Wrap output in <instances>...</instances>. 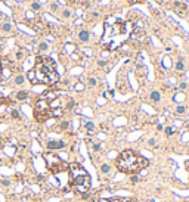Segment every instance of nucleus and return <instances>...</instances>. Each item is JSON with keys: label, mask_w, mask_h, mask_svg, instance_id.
Instances as JSON below:
<instances>
[{"label": "nucleus", "mask_w": 189, "mask_h": 202, "mask_svg": "<svg viewBox=\"0 0 189 202\" xmlns=\"http://www.w3.org/2000/svg\"><path fill=\"white\" fill-rule=\"evenodd\" d=\"M35 75V84H47V86H53L59 81V74L56 71V65L53 62L52 58L49 56H37L35 59V65L33 68Z\"/></svg>", "instance_id": "f257e3e1"}, {"label": "nucleus", "mask_w": 189, "mask_h": 202, "mask_svg": "<svg viewBox=\"0 0 189 202\" xmlns=\"http://www.w3.org/2000/svg\"><path fill=\"white\" fill-rule=\"evenodd\" d=\"M148 165V161L131 149H126L117 158V168L126 174H137L142 168Z\"/></svg>", "instance_id": "f03ea898"}, {"label": "nucleus", "mask_w": 189, "mask_h": 202, "mask_svg": "<svg viewBox=\"0 0 189 202\" xmlns=\"http://www.w3.org/2000/svg\"><path fill=\"white\" fill-rule=\"evenodd\" d=\"M126 25L127 24H124L121 21H115L112 25H106V31L103 34L102 44L109 50H115L117 47H120L126 42V38L129 37L130 33V30L126 28Z\"/></svg>", "instance_id": "7ed1b4c3"}, {"label": "nucleus", "mask_w": 189, "mask_h": 202, "mask_svg": "<svg viewBox=\"0 0 189 202\" xmlns=\"http://www.w3.org/2000/svg\"><path fill=\"white\" fill-rule=\"evenodd\" d=\"M70 171V178H71V186L75 190L77 193L81 195H87V192L90 190V177H89L87 171L83 168V165L72 162L68 167Z\"/></svg>", "instance_id": "20e7f679"}, {"label": "nucleus", "mask_w": 189, "mask_h": 202, "mask_svg": "<svg viewBox=\"0 0 189 202\" xmlns=\"http://www.w3.org/2000/svg\"><path fill=\"white\" fill-rule=\"evenodd\" d=\"M43 158H44V161H46L47 168H49L52 173H55V174H58V173H64L65 170H68V167H70V164L65 162L59 155L52 154V152L44 154L43 155Z\"/></svg>", "instance_id": "39448f33"}, {"label": "nucleus", "mask_w": 189, "mask_h": 202, "mask_svg": "<svg viewBox=\"0 0 189 202\" xmlns=\"http://www.w3.org/2000/svg\"><path fill=\"white\" fill-rule=\"evenodd\" d=\"M34 117L39 123H44L52 117L50 114V106H49V100H46L44 97L43 99H39L37 103H35L34 108Z\"/></svg>", "instance_id": "423d86ee"}, {"label": "nucleus", "mask_w": 189, "mask_h": 202, "mask_svg": "<svg viewBox=\"0 0 189 202\" xmlns=\"http://www.w3.org/2000/svg\"><path fill=\"white\" fill-rule=\"evenodd\" d=\"M47 148L50 150H58V149H62L65 148V143L62 140H52V142L47 143Z\"/></svg>", "instance_id": "0eeeda50"}, {"label": "nucleus", "mask_w": 189, "mask_h": 202, "mask_svg": "<svg viewBox=\"0 0 189 202\" xmlns=\"http://www.w3.org/2000/svg\"><path fill=\"white\" fill-rule=\"evenodd\" d=\"M78 38H80V42H83V43H87L89 40H90V34H89V31H86V30H81L80 33H78Z\"/></svg>", "instance_id": "6e6552de"}, {"label": "nucleus", "mask_w": 189, "mask_h": 202, "mask_svg": "<svg viewBox=\"0 0 189 202\" xmlns=\"http://www.w3.org/2000/svg\"><path fill=\"white\" fill-rule=\"evenodd\" d=\"M28 97V92H25V90H21V92H18L16 93V99L18 100H25Z\"/></svg>", "instance_id": "1a4fd4ad"}, {"label": "nucleus", "mask_w": 189, "mask_h": 202, "mask_svg": "<svg viewBox=\"0 0 189 202\" xmlns=\"http://www.w3.org/2000/svg\"><path fill=\"white\" fill-rule=\"evenodd\" d=\"M151 100L152 102H159V99H161V95H159V92H157V90H154L152 93H151Z\"/></svg>", "instance_id": "9d476101"}, {"label": "nucleus", "mask_w": 189, "mask_h": 202, "mask_svg": "<svg viewBox=\"0 0 189 202\" xmlns=\"http://www.w3.org/2000/svg\"><path fill=\"white\" fill-rule=\"evenodd\" d=\"M86 130H87L89 133H90V134L93 133V130H94V124H93V121H87V123H86Z\"/></svg>", "instance_id": "9b49d317"}, {"label": "nucleus", "mask_w": 189, "mask_h": 202, "mask_svg": "<svg viewBox=\"0 0 189 202\" xmlns=\"http://www.w3.org/2000/svg\"><path fill=\"white\" fill-rule=\"evenodd\" d=\"M27 78H28V81L30 83H33V84H35V75H34V71L31 69V71L27 74Z\"/></svg>", "instance_id": "f8f14e48"}, {"label": "nucleus", "mask_w": 189, "mask_h": 202, "mask_svg": "<svg viewBox=\"0 0 189 202\" xmlns=\"http://www.w3.org/2000/svg\"><path fill=\"white\" fill-rule=\"evenodd\" d=\"M24 81H25V77H24V75H21V74H18L16 77H15V83H16L18 86H21Z\"/></svg>", "instance_id": "ddd939ff"}, {"label": "nucleus", "mask_w": 189, "mask_h": 202, "mask_svg": "<svg viewBox=\"0 0 189 202\" xmlns=\"http://www.w3.org/2000/svg\"><path fill=\"white\" fill-rule=\"evenodd\" d=\"M109 170H111L109 164H102V165H100V173H103V174L109 173Z\"/></svg>", "instance_id": "4468645a"}, {"label": "nucleus", "mask_w": 189, "mask_h": 202, "mask_svg": "<svg viewBox=\"0 0 189 202\" xmlns=\"http://www.w3.org/2000/svg\"><path fill=\"white\" fill-rule=\"evenodd\" d=\"M109 202H131V201L124 199V198H112V199H109Z\"/></svg>", "instance_id": "2eb2a0df"}, {"label": "nucleus", "mask_w": 189, "mask_h": 202, "mask_svg": "<svg viewBox=\"0 0 189 202\" xmlns=\"http://www.w3.org/2000/svg\"><path fill=\"white\" fill-rule=\"evenodd\" d=\"M176 112L179 114V115H183V114L186 112V108H185V106H182V105H179V106L176 108Z\"/></svg>", "instance_id": "dca6fc26"}, {"label": "nucleus", "mask_w": 189, "mask_h": 202, "mask_svg": "<svg viewBox=\"0 0 189 202\" xmlns=\"http://www.w3.org/2000/svg\"><path fill=\"white\" fill-rule=\"evenodd\" d=\"M183 68H185V64H183V60H177L176 69H177V71H183Z\"/></svg>", "instance_id": "f3484780"}, {"label": "nucleus", "mask_w": 189, "mask_h": 202, "mask_svg": "<svg viewBox=\"0 0 189 202\" xmlns=\"http://www.w3.org/2000/svg\"><path fill=\"white\" fill-rule=\"evenodd\" d=\"M185 100V95H182V93H177L176 96H174V102H182Z\"/></svg>", "instance_id": "a211bd4d"}, {"label": "nucleus", "mask_w": 189, "mask_h": 202, "mask_svg": "<svg viewBox=\"0 0 189 202\" xmlns=\"http://www.w3.org/2000/svg\"><path fill=\"white\" fill-rule=\"evenodd\" d=\"M173 128H171V127H165L164 128V133H165V136H171V134H173Z\"/></svg>", "instance_id": "6ab92c4d"}, {"label": "nucleus", "mask_w": 189, "mask_h": 202, "mask_svg": "<svg viewBox=\"0 0 189 202\" xmlns=\"http://www.w3.org/2000/svg\"><path fill=\"white\" fill-rule=\"evenodd\" d=\"M39 49H40L41 52H44V50L47 49V44H46V43H40V46H39Z\"/></svg>", "instance_id": "aec40b11"}, {"label": "nucleus", "mask_w": 189, "mask_h": 202, "mask_svg": "<svg viewBox=\"0 0 189 202\" xmlns=\"http://www.w3.org/2000/svg\"><path fill=\"white\" fill-rule=\"evenodd\" d=\"M12 118H19V112H18L16 109L12 111Z\"/></svg>", "instance_id": "412c9836"}, {"label": "nucleus", "mask_w": 189, "mask_h": 202, "mask_svg": "<svg viewBox=\"0 0 189 202\" xmlns=\"http://www.w3.org/2000/svg\"><path fill=\"white\" fill-rule=\"evenodd\" d=\"M94 84H96V80H94L93 77H92V78H89V86H90V87H93Z\"/></svg>", "instance_id": "4be33fe9"}, {"label": "nucleus", "mask_w": 189, "mask_h": 202, "mask_svg": "<svg viewBox=\"0 0 189 202\" xmlns=\"http://www.w3.org/2000/svg\"><path fill=\"white\" fill-rule=\"evenodd\" d=\"M155 139H149V142H148V145H149V146H151V148H155Z\"/></svg>", "instance_id": "5701e85b"}, {"label": "nucleus", "mask_w": 189, "mask_h": 202, "mask_svg": "<svg viewBox=\"0 0 189 202\" xmlns=\"http://www.w3.org/2000/svg\"><path fill=\"white\" fill-rule=\"evenodd\" d=\"M93 150H94V152H99V150H100V145H99V143H94V145H93Z\"/></svg>", "instance_id": "b1692460"}, {"label": "nucleus", "mask_w": 189, "mask_h": 202, "mask_svg": "<svg viewBox=\"0 0 189 202\" xmlns=\"http://www.w3.org/2000/svg\"><path fill=\"white\" fill-rule=\"evenodd\" d=\"M145 0H129L130 5H136V3H143Z\"/></svg>", "instance_id": "393cba45"}, {"label": "nucleus", "mask_w": 189, "mask_h": 202, "mask_svg": "<svg viewBox=\"0 0 189 202\" xmlns=\"http://www.w3.org/2000/svg\"><path fill=\"white\" fill-rule=\"evenodd\" d=\"M31 9H34V11H39V9H40V5H39V3H33V5H31Z\"/></svg>", "instance_id": "a878e982"}, {"label": "nucleus", "mask_w": 189, "mask_h": 202, "mask_svg": "<svg viewBox=\"0 0 189 202\" xmlns=\"http://www.w3.org/2000/svg\"><path fill=\"white\" fill-rule=\"evenodd\" d=\"M16 58H18V59H22V58H24V52H22V50H19V52L16 53Z\"/></svg>", "instance_id": "bb28decb"}, {"label": "nucleus", "mask_w": 189, "mask_h": 202, "mask_svg": "<svg viewBox=\"0 0 189 202\" xmlns=\"http://www.w3.org/2000/svg\"><path fill=\"white\" fill-rule=\"evenodd\" d=\"M3 30L5 31H11V24H5L3 25Z\"/></svg>", "instance_id": "cd10ccee"}, {"label": "nucleus", "mask_w": 189, "mask_h": 202, "mask_svg": "<svg viewBox=\"0 0 189 202\" xmlns=\"http://www.w3.org/2000/svg\"><path fill=\"white\" fill-rule=\"evenodd\" d=\"M68 127H70V123H68V121H65V123H62V128H68Z\"/></svg>", "instance_id": "c85d7f7f"}, {"label": "nucleus", "mask_w": 189, "mask_h": 202, "mask_svg": "<svg viewBox=\"0 0 189 202\" xmlns=\"http://www.w3.org/2000/svg\"><path fill=\"white\" fill-rule=\"evenodd\" d=\"M2 184H3V186H9L11 181H9V180H2Z\"/></svg>", "instance_id": "c756f323"}, {"label": "nucleus", "mask_w": 189, "mask_h": 202, "mask_svg": "<svg viewBox=\"0 0 189 202\" xmlns=\"http://www.w3.org/2000/svg\"><path fill=\"white\" fill-rule=\"evenodd\" d=\"M137 180H139V177H137V176H133V177H131V181H133V183H136Z\"/></svg>", "instance_id": "7c9ffc66"}, {"label": "nucleus", "mask_w": 189, "mask_h": 202, "mask_svg": "<svg viewBox=\"0 0 189 202\" xmlns=\"http://www.w3.org/2000/svg\"><path fill=\"white\" fill-rule=\"evenodd\" d=\"M72 106H74V102H72V100H70V103H68V109H71Z\"/></svg>", "instance_id": "2f4dec72"}, {"label": "nucleus", "mask_w": 189, "mask_h": 202, "mask_svg": "<svg viewBox=\"0 0 189 202\" xmlns=\"http://www.w3.org/2000/svg\"><path fill=\"white\" fill-rule=\"evenodd\" d=\"M157 128H158V130H164V127H163L161 124H158V125H157Z\"/></svg>", "instance_id": "473e14b6"}, {"label": "nucleus", "mask_w": 189, "mask_h": 202, "mask_svg": "<svg viewBox=\"0 0 189 202\" xmlns=\"http://www.w3.org/2000/svg\"><path fill=\"white\" fill-rule=\"evenodd\" d=\"M0 72H2V64H0Z\"/></svg>", "instance_id": "72a5a7b5"}, {"label": "nucleus", "mask_w": 189, "mask_h": 202, "mask_svg": "<svg viewBox=\"0 0 189 202\" xmlns=\"http://www.w3.org/2000/svg\"><path fill=\"white\" fill-rule=\"evenodd\" d=\"M0 162H2V159H0Z\"/></svg>", "instance_id": "f704fd0d"}, {"label": "nucleus", "mask_w": 189, "mask_h": 202, "mask_svg": "<svg viewBox=\"0 0 189 202\" xmlns=\"http://www.w3.org/2000/svg\"><path fill=\"white\" fill-rule=\"evenodd\" d=\"M188 150H189V149H188Z\"/></svg>", "instance_id": "c9c22d12"}]
</instances>
